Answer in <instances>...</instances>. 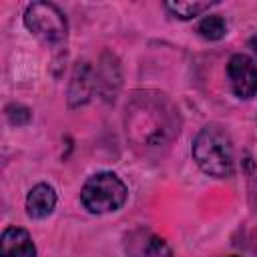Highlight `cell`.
I'll return each mask as SVG.
<instances>
[{
	"mask_svg": "<svg viewBox=\"0 0 257 257\" xmlns=\"http://www.w3.org/2000/svg\"><path fill=\"white\" fill-rule=\"evenodd\" d=\"M193 159L203 173L217 179L231 177L235 171L231 139L217 124H207L199 131L193 141Z\"/></svg>",
	"mask_w": 257,
	"mask_h": 257,
	"instance_id": "cell-1",
	"label": "cell"
},
{
	"mask_svg": "<svg viewBox=\"0 0 257 257\" xmlns=\"http://www.w3.org/2000/svg\"><path fill=\"white\" fill-rule=\"evenodd\" d=\"M90 88H92V70L88 66V62H78V66L74 68V74H72V82H70V90H68V98H70V104L76 106V104H82L88 100V94H90Z\"/></svg>",
	"mask_w": 257,
	"mask_h": 257,
	"instance_id": "cell-7",
	"label": "cell"
},
{
	"mask_svg": "<svg viewBox=\"0 0 257 257\" xmlns=\"http://www.w3.org/2000/svg\"><path fill=\"white\" fill-rule=\"evenodd\" d=\"M0 257H36L32 237L22 227H8L2 233Z\"/></svg>",
	"mask_w": 257,
	"mask_h": 257,
	"instance_id": "cell-5",
	"label": "cell"
},
{
	"mask_svg": "<svg viewBox=\"0 0 257 257\" xmlns=\"http://www.w3.org/2000/svg\"><path fill=\"white\" fill-rule=\"evenodd\" d=\"M197 32H199L203 38H207V40H221V38L227 34V24H225L223 16H219V14H209V16H205V18L199 22Z\"/></svg>",
	"mask_w": 257,
	"mask_h": 257,
	"instance_id": "cell-9",
	"label": "cell"
},
{
	"mask_svg": "<svg viewBox=\"0 0 257 257\" xmlns=\"http://www.w3.org/2000/svg\"><path fill=\"white\" fill-rule=\"evenodd\" d=\"M215 2H167L165 8L179 20H191L205 10H209Z\"/></svg>",
	"mask_w": 257,
	"mask_h": 257,
	"instance_id": "cell-8",
	"label": "cell"
},
{
	"mask_svg": "<svg viewBox=\"0 0 257 257\" xmlns=\"http://www.w3.org/2000/svg\"><path fill=\"white\" fill-rule=\"evenodd\" d=\"M231 257H237V255H231Z\"/></svg>",
	"mask_w": 257,
	"mask_h": 257,
	"instance_id": "cell-13",
	"label": "cell"
},
{
	"mask_svg": "<svg viewBox=\"0 0 257 257\" xmlns=\"http://www.w3.org/2000/svg\"><path fill=\"white\" fill-rule=\"evenodd\" d=\"M145 255L147 257H171V247L167 245L165 239L161 237H151L147 241V247H145Z\"/></svg>",
	"mask_w": 257,
	"mask_h": 257,
	"instance_id": "cell-10",
	"label": "cell"
},
{
	"mask_svg": "<svg viewBox=\"0 0 257 257\" xmlns=\"http://www.w3.org/2000/svg\"><path fill=\"white\" fill-rule=\"evenodd\" d=\"M249 46H251V50L257 54V34H255V36H251V40H249Z\"/></svg>",
	"mask_w": 257,
	"mask_h": 257,
	"instance_id": "cell-12",
	"label": "cell"
},
{
	"mask_svg": "<svg viewBox=\"0 0 257 257\" xmlns=\"http://www.w3.org/2000/svg\"><path fill=\"white\" fill-rule=\"evenodd\" d=\"M6 114H8L12 124H26L30 120V116H32L30 110L26 106H22V104H10L6 108Z\"/></svg>",
	"mask_w": 257,
	"mask_h": 257,
	"instance_id": "cell-11",
	"label": "cell"
},
{
	"mask_svg": "<svg viewBox=\"0 0 257 257\" xmlns=\"http://www.w3.org/2000/svg\"><path fill=\"white\" fill-rule=\"evenodd\" d=\"M227 74L239 98H253L257 94V64L253 58L247 54H233L227 62Z\"/></svg>",
	"mask_w": 257,
	"mask_h": 257,
	"instance_id": "cell-4",
	"label": "cell"
},
{
	"mask_svg": "<svg viewBox=\"0 0 257 257\" xmlns=\"http://www.w3.org/2000/svg\"><path fill=\"white\" fill-rule=\"evenodd\" d=\"M54 205H56V193L46 183H38L26 195V213L32 219L48 217L54 211Z\"/></svg>",
	"mask_w": 257,
	"mask_h": 257,
	"instance_id": "cell-6",
	"label": "cell"
},
{
	"mask_svg": "<svg viewBox=\"0 0 257 257\" xmlns=\"http://www.w3.org/2000/svg\"><path fill=\"white\" fill-rule=\"evenodd\" d=\"M126 195L128 191L126 185L120 181V177H116L110 171H102L86 179L80 191V201L84 209L100 215L120 209L126 201Z\"/></svg>",
	"mask_w": 257,
	"mask_h": 257,
	"instance_id": "cell-2",
	"label": "cell"
},
{
	"mask_svg": "<svg viewBox=\"0 0 257 257\" xmlns=\"http://www.w3.org/2000/svg\"><path fill=\"white\" fill-rule=\"evenodd\" d=\"M26 28L44 42H60L66 36V18L52 2H32L24 10Z\"/></svg>",
	"mask_w": 257,
	"mask_h": 257,
	"instance_id": "cell-3",
	"label": "cell"
}]
</instances>
